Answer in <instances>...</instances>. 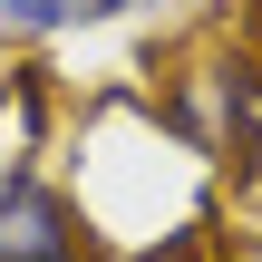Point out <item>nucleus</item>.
Returning a JSON list of instances; mask_svg holds the SVG:
<instances>
[{"mask_svg": "<svg viewBox=\"0 0 262 262\" xmlns=\"http://www.w3.org/2000/svg\"><path fill=\"white\" fill-rule=\"evenodd\" d=\"M10 88H19V78H10V58H0V117H10Z\"/></svg>", "mask_w": 262, "mask_h": 262, "instance_id": "obj_3", "label": "nucleus"}, {"mask_svg": "<svg viewBox=\"0 0 262 262\" xmlns=\"http://www.w3.org/2000/svg\"><path fill=\"white\" fill-rule=\"evenodd\" d=\"M146 0H0V49H39V39H68V29H107Z\"/></svg>", "mask_w": 262, "mask_h": 262, "instance_id": "obj_2", "label": "nucleus"}, {"mask_svg": "<svg viewBox=\"0 0 262 262\" xmlns=\"http://www.w3.org/2000/svg\"><path fill=\"white\" fill-rule=\"evenodd\" d=\"M0 262H97V233L78 194H58L29 156L0 165Z\"/></svg>", "mask_w": 262, "mask_h": 262, "instance_id": "obj_1", "label": "nucleus"}]
</instances>
